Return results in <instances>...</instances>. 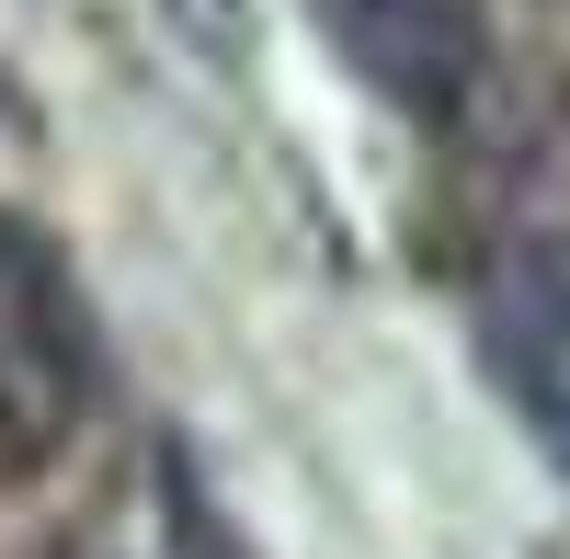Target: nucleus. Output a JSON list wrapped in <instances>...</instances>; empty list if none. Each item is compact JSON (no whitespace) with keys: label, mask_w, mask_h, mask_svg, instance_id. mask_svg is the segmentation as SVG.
<instances>
[{"label":"nucleus","mask_w":570,"mask_h":559,"mask_svg":"<svg viewBox=\"0 0 570 559\" xmlns=\"http://www.w3.org/2000/svg\"><path fill=\"white\" fill-rule=\"evenodd\" d=\"M80 400H91L80 297H69V274L46 263V241H23V228L0 217V445L12 457L69 445Z\"/></svg>","instance_id":"obj_1"},{"label":"nucleus","mask_w":570,"mask_h":559,"mask_svg":"<svg viewBox=\"0 0 570 559\" xmlns=\"http://www.w3.org/2000/svg\"><path fill=\"white\" fill-rule=\"evenodd\" d=\"M320 23L411 126H456L480 91V0H320Z\"/></svg>","instance_id":"obj_2"},{"label":"nucleus","mask_w":570,"mask_h":559,"mask_svg":"<svg viewBox=\"0 0 570 559\" xmlns=\"http://www.w3.org/2000/svg\"><path fill=\"white\" fill-rule=\"evenodd\" d=\"M480 343H491V365H502L513 411L570 457V263H559V252L513 241V252L480 274Z\"/></svg>","instance_id":"obj_3"}]
</instances>
